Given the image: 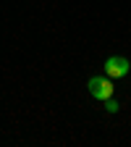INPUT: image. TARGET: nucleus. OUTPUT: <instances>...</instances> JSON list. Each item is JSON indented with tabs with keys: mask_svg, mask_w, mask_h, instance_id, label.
Segmentation results:
<instances>
[{
	"mask_svg": "<svg viewBox=\"0 0 131 147\" xmlns=\"http://www.w3.org/2000/svg\"><path fill=\"white\" fill-rule=\"evenodd\" d=\"M87 87H89V95L95 100L105 102L107 97H113V84H110V79H105V76H92L87 82Z\"/></svg>",
	"mask_w": 131,
	"mask_h": 147,
	"instance_id": "1",
	"label": "nucleus"
},
{
	"mask_svg": "<svg viewBox=\"0 0 131 147\" xmlns=\"http://www.w3.org/2000/svg\"><path fill=\"white\" fill-rule=\"evenodd\" d=\"M128 68H131V63L126 58H121V55H110V58L105 61V76L107 79H121V76L128 74Z\"/></svg>",
	"mask_w": 131,
	"mask_h": 147,
	"instance_id": "2",
	"label": "nucleus"
},
{
	"mask_svg": "<svg viewBox=\"0 0 131 147\" xmlns=\"http://www.w3.org/2000/svg\"><path fill=\"white\" fill-rule=\"evenodd\" d=\"M118 108H121V105H118L113 97H107V100H105V110H107V113H118Z\"/></svg>",
	"mask_w": 131,
	"mask_h": 147,
	"instance_id": "3",
	"label": "nucleus"
}]
</instances>
